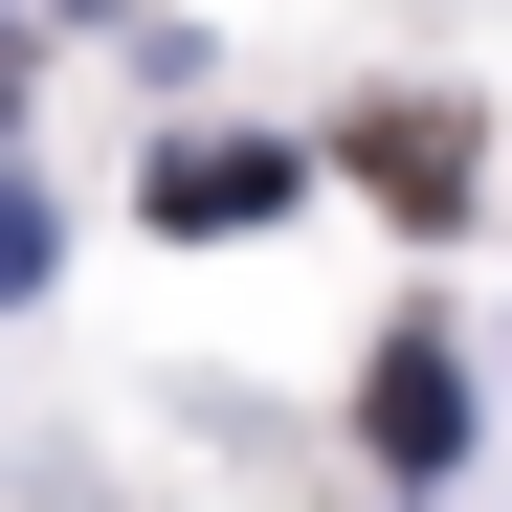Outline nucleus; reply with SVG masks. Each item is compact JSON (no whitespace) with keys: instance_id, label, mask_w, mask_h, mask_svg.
I'll return each mask as SVG.
<instances>
[{"instance_id":"1","label":"nucleus","mask_w":512,"mask_h":512,"mask_svg":"<svg viewBox=\"0 0 512 512\" xmlns=\"http://www.w3.org/2000/svg\"><path fill=\"white\" fill-rule=\"evenodd\" d=\"M357 446H379V468H468V357H446V334H379Z\"/></svg>"},{"instance_id":"2","label":"nucleus","mask_w":512,"mask_h":512,"mask_svg":"<svg viewBox=\"0 0 512 512\" xmlns=\"http://www.w3.org/2000/svg\"><path fill=\"white\" fill-rule=\"evenodd\" d=\"M268 201H290V156H268V134H201V156H156V223H201V245H223V223H268Z\"/></svg>"},{"instance_id":"3","label":"nucleus","mask_w":512,"mask_h":512,"mask_svg":"<svg viewBox=\"0 0 512 512\" xmlns=\"http://www.w3.org/2000/svg\"><path fill=\"white\" fill-rule=\"evenodd\" d=\"M357 179H379L401 223H468V134H446V112H357Z\"/></svg>"},{"instance_id":"4","label":"nucleus","mask_w":512,"mask_h":512,"mask_svg":"<svg viewBox=\"0 0 512 512\" xmlns=\"http://www.w3.org/2000/svg\"><path fill=\"white\" fill-rule=\"evenodd\" d=\"M45 245H67V201H45V179H0V312L45 290Z\"/></svg>"},{"instance_id":"5","label":"nucleus","mask_w":512,"mask_h":512,"mask_svg":"<svg viewBox=\"0 0 512 512\" xmlns=\"http://www.w3.org/2000/svg\"><path fill=\"white\" fill-rule=\"evenodd\" d=\"M0 67H23V45H0Z\"/></svg>"}]
</instances>
